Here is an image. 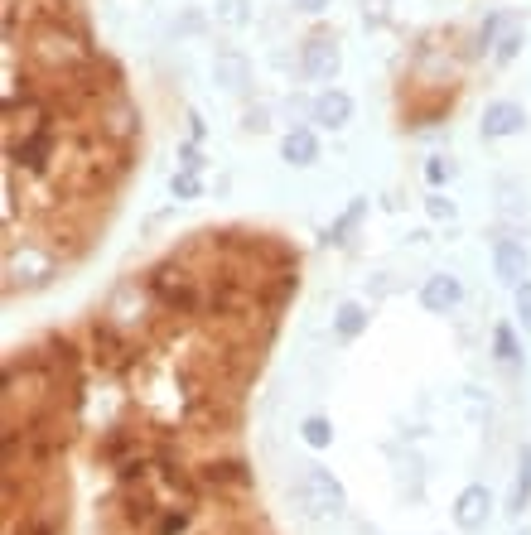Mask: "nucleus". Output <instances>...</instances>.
<instances>
[{
  "mask_svg": "<svg viewBox=\"0 0 531 535\" xmlns=\"http://www.w3.org/2000/svg\"><path fill=\"white\" fill-rule=\"evenodd\" d=\"M300 295L276 227L218 222L5 357V535H276L252 391Z\"/></svg>",
  "mask_w": 531,
  "mask_h": 535,
  "instance_id": "obj_1",
  "label": "nucleus"
},
{
  "mask_svg": "<svg viewBox=\"0 0 531 535\" xmlns=\"http://www.w3.org/2000/svg\"><path fill=\"white\" fill-rule=\"evenodd\" d=\"M140 169V107L87 0H5V295L102 246Z\"/></svg>",
  "mask_w": 531,
  "mask_h": 535,
  "instance_id": "obj_2",
  "label": "nucleus"
}]
</instances>
